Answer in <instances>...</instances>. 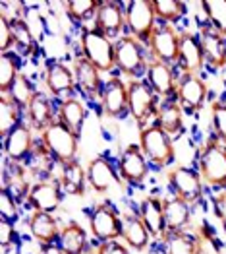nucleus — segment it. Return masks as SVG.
<instances>
[{"instance_id": "21", "label": "nucleus", "mask_w": 226, "mask_h": 254, "mask_svg": "<svg viewBox=\"0 0 226 254\" xmlns=\"http://www.w3.org/2000/svg\"><path fill=\"white\" fill-rule=\"evenodd\" d=\"M141 221L145 227L149 229V233L153 237L155 243H163L166 237V221H165V210H163V196L157 194H147L139 200L137 210Z\"/></svg>"}, {"instance_id": "7", "label": "nucleus", "mask_w": 226, "mask_h": 254, "mask_svg": "<svg viewBox=\"0 0 226 254\" xmlns=\"http://www.w3.org/2000/svg\"><path fill=\"white\" fill-rule=\"evenodd\" d=\"M39 140L43 146L50 151V155L62 161V163H70L74 159H78V151H80V136L76 132H72L64 123L58 119L46 128L45 132L39 134Z\"/></svg>"}, {"instance_id": "48", "label": "nucleus", "mask_w": 226, "mask_h": 254, "mask_svg": "<svg viewBox=\"0 0 226 254\" xmlns=\"http://www.w3.org/2000/svg\"><path fill=\"white\" fill-rule=\"evenodd\" d=\"M16 51V37H14V29L8 20L0 18V55L2 53H10Z\"/></svg>"}, {"instance_id": "35", "label": "nucleus", "mask_w": 226, "mask_h": 254, "mask_svg": "<svg viewBox=\"0 0 226 254\" xmlns=\"http://www.w3.org/2000/svg\"><path fill=\"white\" fill-rule=\"evenodd\" d=\"M87 169L83 167L78 159L66 163V173L62 181V190L70 196H83L87 189Z\"/></svg>"}, {"instance_id": "45", "label": "nucleus", "mask_w": 226, "mask_h": 254, "mask_svg": "<svg viewBox=\"0 0 226 254\" xmlns=\"http://www.w3.org/2000/svg\"><path fill=\"white\" fill-rule=\"evenodd\" d=\"M18 239L20 235L16 231V225L10 223V221H0V247H2V253H10L18 247Z\"/></svg>"}, {"instance_id": "38", "label": "nucleus", "mask_w": 226, "mask_h": 254, "mask_svg": "<svg viewBox=\"0 0 226 254\" xmlns=\"http://www.w3.org/2000/svg\"><path fill=\"white\" fill-rule=\"evenodd\" d=\"M193 233H195V243H197L195 254H226L221 239L217 237L209 221H203Z\"/></svg>"}, {"instance_id": "15", "label": "nucleus", "mask_w": 226, "mask_h": 254, "mask_svg": "<svg viewBox=\"0 0 226 254\" xmlns=\"http://www.w3.org/2000/svg\"><path fill=\"white\" fill-rule=\"evenodd\" d=\"M101 113L108 119H124L130 115L128 109V80H124L120 74H112L106 78L101 95Z\"/></svg>"}, {"instance_id": "5", "label": "nucleus", "mask_w": 226, "mask_h": 254, "mask_svg": "<svg viewBox=\"0 0 226 254\" xmlns=\"http://www.w3.org/2000/svg\"><path fill=\"white\" fill-rule=\"evenodd\" d=\"M147 47L139 43L136 37L124 33L122 37L116 39V70L122 78L128 80H141L147 74Z\"/></svg>"}, {"instance_id": "16", "label": "nucleus", "mask_w": 226, "mask_h": 254, "mask_svg": "<svg viewBox=\"0 0 226 254\" xmlns=\"http://www.w3.org/2000/svg\"><path fill=\"white\" fill-rule=\"evenodd\" d=\"M145 80L163 101L176 99V89H178V80H180V70L176 66L151 59L147 66Z\"/></svg>"}, {"instance_id": "27", "label": "nucleus", "mask_w": 226, "mask_h": 254, "mask_svg": "<svg viewBox=\"0 0 226 254\" xmlns=\"http://www.w3.org/2000/svg\"><path fill=\"white\" fill-rule=\"evenodd\" d=\"M25 225L29 229V235L41 245V247H48V245H56L58 237H60V221L54 213L46 212H31L25 219Z\"/></svg>"}, {"instance_id": "53", "label": "nucleus", "mask_w": 226, "mask_h": 254, "mask_svg": "<svg viewBox=\"0 0 226 254\" xmlns=\"http://www.w3.org/2000/svg\"><path fill=\"white\" fill-rule=\"evenodd\" d=\"M85 254H99V253H97V249H93V247H91V249H89Z\"/></svg>"}, {"instance_id": "49", "label": "nucleus", "mask_w": 226, "mask_h": 254, "mask_svg": "<svg viewBox=\"0 0 226 254\" xmlns=\"http://www.w3.org/2000/svg\"><path fill=\"white\" fill-rule=\"evenodd\" d=\"M211 206L215 217L226 231V190H217L215 194H211Z\"/></svg>"}, {"instance_id": "37", "label": "nucleus", "mask_w": 226, "mask_h": 254, "mask_svg": "<svg viewBox=\"0 0 226 254\" xmlns=\"http://www.w3.org/2000/svg\"><path fill=\"white\" fill-rule=\"evenodd\" d=\"M153 10L159 23L176 25L187 14V4L182 0H153Z\"/></svg>"}, {"instance_id": "23", "label": "nucleus", "mask_w": 226, "mask_h": 254, "mask_svg": "<svg viewBox=\"0 0 226 254\" xmlns=\"http://www.w3.org/2000/svg\"><path fill=\"white\" fill-rule=\"evenodd\" d=\"M2 189L8 190L18 202L25 204L27 196L33 187V177L27 171L25 163H14V161H6L2 163Z\"/></svg>"}, {"instance_id": "51", "label": "nucleus", "mask_w": 226, "mask_h": 254, "mask_svg": "<svg viewBox=\"0 0 226 254\" xmlns=\"http://www.w3.org/2000/svg\"><path fill=\"white\" fill-rule=\"evenodd\" d=\"M39 254H64L58 245H48V247H41Z\"/></svg>"}, {"instance_id": "33", "label": "nucleus", "mask_w": 226, "mask_h": 254, "mask_svg": "<svg viewBox=\"0 0 226 254\" xmlns=\"http://www.w3.org/2000/svg\"><path fill=\"white\" fill-rule=\"evenodd\" d=\"M25 123V111L10 95H0V136H8L12 130Z\"/></svg>"}, {"instance_id": "22", "label": "nucleus", "mask_w": 226, "mask_h": 254, "mask_svg": "<svg viewBox=\"0 0 226 254\" xmlns=\"http://www.w3.org/2000/svg\"><path fill=\"white\" fill-rule=\"evenodd\" d=\"M62 200H64V190L60 185L52 181H37L31 187L25 206L31 208V212L56 213L60 210Z\"/></svg>"}, {"instance_id": "34", "label": "nucleus", "mask_w": 226, "mask_h": 254, "mask_svg": "<svg viewBox=\"0 0 226 254\" xmlns=\"http://www.w3.org/2000/svg\"><path fill=\"white\" fill-rule=\"evenodd\" d=\"M54 157L50 155V151L43 146V142L39 140L37 146L33 149V153L29 155V159L25 161V167L31 173L33 181H46L48 179V173H50V167L54 165Z\"/></svg>"}, {"instance_id": "39", "label": "nucleus", "mask_w": 226, "mask_h": 254, "mask_svg": "<svg viewBox=\"0 0 226 254\" xmlns=\"http://www.w3.org/2000/svg\"><path fill=\"white\" fill-rule=\"evenodd\" d=\"M12 29H14V37H16V53H20L21 57H37L39 55V41L33 37V33L29 31V27L25 25L23 20L10 21Z\"/></svg>"}, {"instance_id": "52", "label": "nucleus", "mask_w": 226, "mask_h": 254, "mask_svg": "<svg viewBox=\"0 0 226 254\" xmlns=\"http://www.w3.org/2000/svg\"><path fill=\"white\" fill-rule=\"evenodd\" d=\"M157 245H159V247H151V249H149V253H147V254H166V253H165V249L161 247V243H157Z\"/></svg>"}, {"instance_id": "3", "label": "nucleus", "mask_w": 226, "mask_h": 254, "mask_svg": "<svg viewBox=\"0 0 226 254\" xmlns=\"http://www.w3.org/2000/svg\"><path fill=\"white\" fill-rule=\"evenodd\" d=\"M139 148L145 153L147 161L155 169H166L176 161L174 138L168 136L163 128L155 123L139 130Z\"/></svg>"}, {"instance_id": "6", "label": "nucleus", "mask_w": 226, "mask_h": 254, "mask_svg": "<svg viewBox=\"0 0 226 254\" xmlns=\"http://www.w3.org/2000/svg\"><path fill=\"white\" fill-rule=\"evenodd\" d=\"M166 183H168L170 194L187 202L191 208L199 206L205 200V183L197 169L176 165L166 171Z\"/></svg>"}, {"instance_id": "29", "label": "nucleus", "mask_w": 226, "mask_h": 254, "mask_svg": "<svg viewBox=\"0 0 226 254\" xmlns=\"http://www.w3.org/2000/svg\"><path fill=\"white\" fill-rule=\"evenodd\" d=\"M56 119L64 123L72 132H76L78 136H82V130L87 121V105L80 95L62 99L56 103Z\"/></svg>"}, {"instance_id": "47", "label": "nucleus", "mask_w": 226, "mask_h": 254, "mask_svg": "<svg viewBox=\"0 0 226 254\" xmlns=\"http://www.w3.org/2000/svg\"><path fill=\"white\" fill-rule=\"evenodd\" d=\"M27 4L25 2H0V18L8 21H18L25 18Z\"/></svg>"}, {"instance_id": "20", "label": "nucleus", "mask_w": 226, "mask_h": 254, "mask_svg": "<svg viewBox=\"0 0 226 254\" xmlns=\"http://www.w3.org/2000/svg\"><path fill=\"white\" fill-rule=\"evenodd\" d=\"M87 183L97 194H106L112 187L122 185L116 163L108 155H97L87 165Z\"/></svg>"}, {"instance_id": "42", "label": "nucleus", "mask_w": 226, "mask_h": 254, "mask_svg": "<svg viewBox=\"0 0 226 254\" xmlns=\"http://www.w3.org/2000/svg\"><path fill=\"white\" fill-rule=\"evenodd\" d=\"M37 87H35V84H33V80L27 76V74H21L20 78H18V82L14 84V87L10 89V97L18 103V105L25 111V107L31 103V99L37 95Z\"/></svg>"}, {"instance_id": "25", "label": "nucleus", "mask_w": 226, "mask_h": 254, "mask_svg": "<svg viewBox=\"0 0 226 254\" xmlns=\"http://www.w3.org/2000/svg\"><path fill=\"white\" fill-rule=\"evenodd\" d=\"M54 121H56V103H54V99L45 91H37V95L31 99V103L25 107V123L33 128L37 134H41Z\"/></svg>"}, {"instance_id": "50", "label": "nucleus", "mask_w": 226, "mask_h": 254, "mask_svg": "<svg viewBox=\"0 0 226 254\" xmlns=\"http://www.w3.org/2000/svg\"><path fill=\"white\" fill-rule=\"evenodd\" d=\"M99 254H132V251L126 247L124 241H108L95 247Z\"/></svg>"}, {"instance_id": "1", "label": "nucleus", "mask_w": 226, "mask_h": 254, "mask_svg": "<svg viewBox=\"0 0 226 254\" xmlns=\"http://www.w3.org/2000/svg\"><path fill=\"white\" fill-rule=\"evenodd\" d=\"M195 161L205 187L213 190H226V146L215 134L199 146Z\"/></svg>"}, {"instance_id": "17", "label": "nucleus", "mask_w": 226, "mask_h": 254, "mask_svg": "<svg viewBox=\"0 0 226 254\" xmlns=\"http://www.w3.org/2000/svg\"><path fill=\"white\" fill-rule=\"evenodd\" d=\"M39 138H35V130L23 123L16 130H12L8 136L2 138V155L6 161L25 163L33 149L37 146Z\"/></svg>"}, {"instance_id": "46", "label": "nucleus", "mask_w": 226, "mask_h": 254, "mask_svg": "<svg viewBox=\"0 0 226 254\" xmlns=\"http://www.w3.org/2000/svg\"><path fill=\"white\" fill-rule=\"evenodd\" d=\"M23 21H25V25L29 27V31L33 33V37L41 43L43 35H45V31H46V27H45V20H43V16L39 14V10L27 6V12H25Z\"/></svg>"}, {"instance_id": "30", "label": "nucleus", "mask_w": 226, "mask_h": 254, "mask_svg": "<svg viewBox=\"0 0 226 254\" xmlns=\"http://www.w3.org/2000/svg\"><path fill=\"white\" fill-rule=\"evenodd\" d=\"M184 109L180 107V103L176 99L172 101H163L161 107H159V113L155 117V125L165 130L168 136H172L174 140L178 136H182L185 130V123H184Z\"/></svg>"}, {"instance_id": "2", "label": "nucleus", "mask_w": 226, "mask_h": 254, "mask_svg": "<svg viewBox=\"0 0 226 254\" xmlns=\"http://www.w3.org/2000/svg\"><path fill=\"white\" fill-rule=\"evenodd\" d=\"M80 45V57L97 66L104 76L116 72V41L97 31L93 25L82 27V33L78 37Z\"/></svg>"}, {"instance_id": "12", "label": "nucleus", "mask_w": 226, "mask_h": 254, "mask_svg": "<svg viewBox=\"0 0 226 254\" xmlns=\"http://www.w3.org/2000/svg\"><path fill=\"white\" fill-rule=\"evenodd\" d=\"M147 51L153 61L176 66L180 55V29H176V25L159 23L147 43Z\"/></svg>"}, {"instance_id": "32", "label": "nucleus", "mask_w": 226, "mask_h": 254, "mask_svg": "<svg viewBox=\"0 0 226 254\" xmlns=\"http://www.w3.org/2000/svg\"><path fill=\"white\" fill-rule=\"evenodd\" d=\"M21 66H23V61L20 53L10 51L0 55V93L2 95H8L14 84L18 82V78L23 74Z\"/></svg>"}, {"instance_id": "8", "label": "nucleus", "mask_w": 226, "mask_h": 254, "mask_svg": "<svg viewBox=\"0 0 226 254\" xmlns=\"http://www.w3.org/2000/svg\"><path fill=\"white\" fill-rule=\"evenodd\" d=\"M89 231L97 245L122 239V213L112 204L99 202L89 212Z\"/></svg>"}, {"instance_id": "40", "label": "nucleus", "mask_w": 226, "mask_h": 254, "mask_svg": "<svg viewBox=\"0 0 226 254\" xmlns=\"http://www.w3.org/2000/svg\"><path fill=\"white\" fill-rule=\"evenodd\" d=\"M161 247L165 249L166 254H195V249H197L195 233H191V231L166 233Z\"/></svg>"}, {"instance_id": "11", "label": "nucleus", "mask_w": 226, "mask_h": 254, "mask_svg": "<svg viewBox=\"0 0 226 254\" xmlns=\"http://www.w3.org/2000/svg\"><path fill=\"white\" fill-rule=\"evenodd\" d=\"M43 82L46 87V93L58 103L62 99L78 95L76 85V74L72 64H66L62 61H48L43 70Z\"/></svg>"}, {"instance_id": "44", "label": "nucleus", "mask_w": 226, "mask_h": 254, "mask_svg": "<svg viewBox=\"0 0 226 254\" xmlns=\"http://www.w3.org/2000/svg\"><path fill=\"white\" fill-rule=\"evenodd\" d=\"M0 217H2V221H10L14 225L21 217V202H18L4 189H0Z\"/></svg>"}, {"instance_id": "18", "label": "nucleus", "mask_w": 226, "mask_h": 254, "mask_svg": "<svg viewBox=\"0 0 226 254\" xmlns=\"http://www.w3.org/2000/svg\"><path fill=\"white\" fill-rule=\"evenodd\" d=\"M93 27L114 41L122 37L126 33V2L103 0L93 20Z\"/></svg>"}, {"instance_id": "31", "label": "nucleus", "mask_w": 226, "mask_h": 254, "mask_svg": "<svg viewBox=\"0 0 226 254\" xmlns=\"http://www.w3.org/2000/svg\"><path fill=\"white\" fill-rule=\"evenodd\" d=\"M56 245L60 247L64 254H85L91 249L89 235L78 221H68L66 225H62Z\"/></svg>"}, {"instance_id": "14", "label": "nucleus", "mask_w": 226, "mask_h": 254, "mask_svg": "<svg viewBox=\"0 0 226 254\" xmlns=\"http://www.w3.org/2000/svg\"><path fill=\"white\" fill-rule=\"evenodd\" d=\"M209 99V85L201 74H180L176 101L187 115H197Z\"/></svg>"}, {"instance_id": "19", "label": "nucleus", "mask_w": 226, "mask_h": 254, "mask_svg": "<svg viewBox=\"0 0 226 254\" xmlns=\"http://www.w3.org/2000/svg\"><path fill=\"white\" fill-rule=\"evenodd\" d=\"M176 68L180 74H201L207 68L203 45L197 33L187 29L180 31V55Z\"/></svg>"}, {"instance_id": "26", "label": "nucleus", "mask_w": 226, "mask_h": 254, "mask_svg": "<svg viewBox=\"0 0 226 254\" xmlns=\"http://www.w3.org/2000/svg\"><path fill=\"white\" fill-rule=\"evenodd\" d=\"M122 241L130 251L136 253H149L155 243L137 212L122 213Z\"/></svg>"}, {"instance_id": "41", "label": "nucleus", "mask_w": 226, "mask_h": 254, "mask_svg": "<svg viewBox=\"0 0 226 254\" xmlns=\"http://www.w3.org/2000/svg\"><path fill=\"white\" fill-rule=\"evenodd\" d=\"M199 8L205 16V23L226 37V0H203Z\"/></svg>"}, {"instance_id": "9", "label": "nucleus", "mask_w": 226, "mask_h": 254, "mask_svg": "<svg viewBox=\"0 0 226 254\" xmlns=\"http://www.w3.org/2000/svg\"><path fill=\"white\" fill-rule=\"evenodd\" d=\"M159 25L153 0H130L126 2V33L136 37L139 43H147L151 39L155 27Z\"/></svg>"}, {"instance_id": "10", "label": "nucleus", "mask_w": 226, "mask_h": 254, "mask_svg": "<svg viewBox=\"0 0 226 254\" xmlns=\"http://www.w3.org/2000/svg\"><path fill=\"white\" fill-rule=\"evenodd\" d=\"M116 167L122 183L134 189L143 187L151 175V163L147 161L139 144H128L116 159Z\"/></svg>"}, {"instance_id": "24", "label": "nucleus", "mask_w": 226, "mask_h": 254, "mask_svg": "<svg viewBox=\"0 0 226 254\" xmlns=\"http://www.w3.org/2000/svg\"><path fill=\"white\" fill-rule=\"evenodd\" d=\"M201 45H203V53H205L207 68L221 72L226 68V37L223 33H219L217 29H213L209 23H201L199 31H197Z\"/></svg>"}, {"instance_id": "13", "label": "nucleus", "mask_w": 226, "mask_h": 254, "mask_svg": "<svg viewBox=\"0 0 226 254\" xmlns=\"http://www.w3.org/2000/svg\"><path fill=\"white\" fill-rule=\"evenodd\" d=\"M72 68L76 74V85H78L80 97L89 103H99L103 95L104 82H106L103 72L80 55L72 61Z\"/></svg>"}, {"instance_id": "36", "label": "nucleus", "mask_w": 226, "mask_h": 254, "mask_svg": "<svg viewBox=\"0 0 226 254\" xmlns=\"http://www.w3.org/2000/svg\"><path fill=\"white\" fill-rule=\"evenodd\" d=\"M101 2L103 0H70V2H64V12L70 21L85 27L87 21L95 20Z\"/></svg>"}, {"instance_id": "43", "label": "nucleus", "mask_w": 226, "mask_h": 254, "mask_svg": "<svg viewBox=\"0 0 226 254\" xmlns=\"http://www.w3.org/2000/svg\"><path fill=\"white\" fill-rule=\"evenodd\" d=\"M213 134L226 146V99H215L211 103Z\"/></svg>"}, {"instance_id": "4", "label": "nucleus", "mask_w": 226, "mask_h": 254, "mask_svg": "<svg viewBox=\"0 0 226 254\" xmlns=\"http://www.w3.org/2000/svg\"><path fill=\"white\" fill-rule=\"evenodd\" d=\"M163 99L153 91L147 80H128V109L132 121L139 127V130L155 123L159 107Z\"/></svg>"}, {"instance_id": "28", "label": "nucleus", "mask_w": 226, "mask_h": 254, "mask_svg": "<svg viewBox=\"0 0 226 254\" xmlns=\"http://www.w3.org/2000/svg\"><path fill=\"white\" fill-rule=\"evenodd\" d=\"M163 210H165L166 231L176 233V231H189L191 219H193V208L180 200L174 194L163 196Z\"/></svg>"}]
</instances>
